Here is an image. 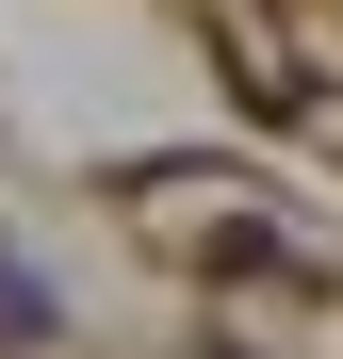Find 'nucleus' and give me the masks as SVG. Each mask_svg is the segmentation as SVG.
I'll use <instances>...</instances> for the list:
<instances>
[{"mask_svg": "<svg viewBox=\"0 0 343 359\" xmlns=\"http://www.w3.org/2000/svg\"><path fill=\"white\" fill-rule=\"evenodd\" d=\"M0 343H49V278H33L17 245H0Z\"/></svg>", "mask_w": 343, "mask_h": 359, "instance_id": "f257e3e1", "label": "nucleus"}]
</instances>
